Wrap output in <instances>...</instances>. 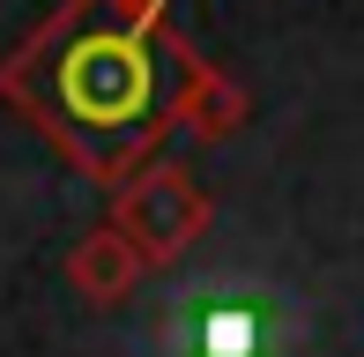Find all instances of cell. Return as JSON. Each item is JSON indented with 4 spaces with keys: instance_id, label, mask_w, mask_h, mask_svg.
<instances>
[{
    "instance_id": "cell-1",
    "label": "cell",
    "mask_w": 364,
    "mask_h": 357,
    "mask_svg": "<svg viewBox=\"0 0 364 357\" xmlns=\"http://www.w3.org/2000/svg\"><path fill=\"white\" fill-rule=\"evenodd\" d=\"M201 82L208 60L164 15L127 0H60L0 60V105L112 193L156 156L171 127H186Z\"/></svg>"
},
{
    "instance_id": "cell-2",
    "label": "cell",
    "mask_w": 364,
    "mask_h": 357,
    "mask_svg": "<svg viewBox=\"0 0 364 357\" xmlns=\"http://www.w3.org/2000/svg\"><path fill=\"white\" fill-rule=\"evenodd\" d=\"M112 223L134 238V253L149 268H171L193 253V238L208 231V186L171 156H149V164L112 193Z\"/></svg>"
},
{
    "instance_id": "cell-3",
    "label": "cell",
    "mask_w": 364,
    "mask_h": 357,
    "mask_svg": "<svg viewBox=\"0 0 364 357\" xmlns=\"http://www.w3.org/2000/svg\"><path fill=\"white\" fill-rule=\"evenodd\" d=\"M141 275H149V261L134 253V238H127L119 223H97V231L68 253V283H75V298H82V305H97V313L127 305Z\"/></svg>"
},
{
    "instance_id": "cell-4",
    "label": "cell",
    "mask_w": 364,
    "mask_h": 357,
    "mask_svg": "<svg viewBox=\"0 0 364 357\" xmlns=\"http://www.w3.org/2000/svg\"><path fill=\"white\" fill-rule=\"evenodd\" d=\"M127 8H149V15H164V0H127Z\"/></svg>"
}]
</instances>
